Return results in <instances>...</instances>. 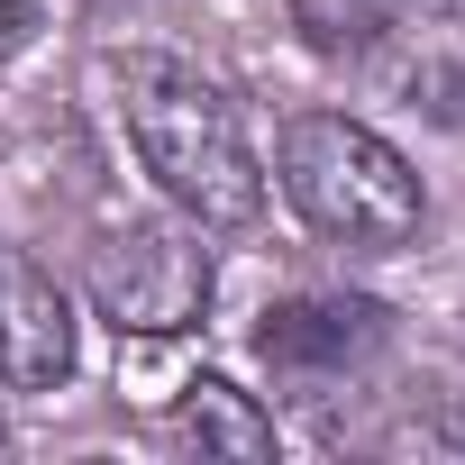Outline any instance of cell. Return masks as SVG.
I'll return each instance as SVG.
<instances>
[{
	"label": "cell",
	"mask_w": 465,
	"mask_h": 465,
	"mask_svg": "<svg viewBox=\"0 0 465 465\" xmlns=\"http://www.w3.org/2000/svg\"><path fill=\"white\" fill-rule=\"evenodd\" d=\"M119 119L146 155V173L201 219V228H247L265 210V164L247 146V119L201 64L128 55L119 64Z\"/></svg>",
	"instance_id": "6da1fadb"
},
{
	"label": "cell",
	"mask_w": 465,
	"mask_h": 465,
	"mask_svg": "<svg viewBox=\"0 0 465 465\" xmlns=\"http://www.w3.org/2000/svg\"><path fill=\"white\" fill-rule=\"evenodd\" d=\"M283 192L292 210L320 228V238L356 247V256H383L420 228V173L347 110H302L283 119Z\"/></svg>",
	"instance_id": "7a4b0ae2"
},
{
	"label": "cell",
	"mask_w": 465,
	"mask_h": 465,
	"mask_svg": "<svg viewBox=\"0 0 465 465\" xmlns=\"http://www.w3.org/2000/svg\"><path fill=\"white\" fill-rule=\"evenodd\" d=\"M83 283H92V311L119 338H173L210 311V247L183 219H128L92 247Z\"/></svg>",
	"instance_id": "3957f363"
},
{
	"label": "cell",
	"mask_w": 465,
	"mask_h": 465,
	"mask_svg": "<svg viewBox=\"0 0 465 465\" xmlns=\"http://www.w3.org/2000/svg\"><path fill=\"white\" fill-rule=\"evenodd\" d=\"M74 374V302L55 292L46 265H28L0 238V383L10 392H55Z\"/></svg>",
	"instance_id": "277c9868"
},
{
	"label": "cell",
	"mask_w": 465,
	"mask_h": 465,
	"mask_svg": "<svg viewBox=\"0 0 465 465\" xmlns=\"http://www.w3.org/2000/svg\"><path fill=\"white\" fill-rule=\"evenodd\" d=\"M383 347V311L356 292H292L256 320V356L274 374H347Z\"/></svg>",
	"instance_id": "5b68a950"
},
{
	"label": "cell",
	"mask_w": 465,
	"mask_h": 465,
	"mask_svg": "<svg viewBox=\"0 0 465 465\" xmlns=\"http://www.w3.org/2000/svg\"><path fill=\"white\" fill-rule=\"evenodd\" d=\"M173 438H183V447H201V456H228V465H265V456H274V420H265L238 383H219V374L183 383Z\"/></svg>",
	"instance_id": "8992f818"
},
{
	"label": "cell",
	"mask_w": 465,
	"mask_h": 465,
	"mask_svg": "<svg viewBox=\"0 0 465 465\" xmlns=\"http://www.w3.org/2000/svg\"><path fill=\"white\" fill-rule=\"evenodd\" d=\"M283 10H292V28H302L311 55H329V64H365V55L392 46V28H401L411 0H283Z\"/></svg>",
	"instance_id": "52a82bcc"
},
{
	"label": "cell",
	"mask_w": 465,
	"mask_h": 465,
	"mask_svg": "<svg viewBox=\"0 0 465 465\" xmlns=\"http://www.w3.org/2000/svg\"><path fill=\"white\" fill-rule=\"evenodd\" d=\"M401 92H411V110H429L438 128H465V64L429 55V64H411V74H401Z\"/></svg>",
	"instance_id": "ba28073f"
},
{
	"label": "cell",
	"mask_w": 465,
	"mask_h": 465,
	"mask_svg": "<svg viewBox=\"0 0 465 465\" xmlns=\"http://www.w3.org/2000/svg\"><path fill=\"white\" fill-rule=\"evenodd\" d=\"M28 37H37V0H0V64H10Z\"/></svg>",
	"instance_id": "9c48e42d"
},
{
	"label": "cell",
	"mask_w": 465,
	"mask_h": 465,
	"mask_svg": "<svg viewBox=\"0 0 465 465\" xmlns=\"http://www.w3.org/2000/svg\"><path fill=\"white\" fill-rule=\"evenodd\" d=\"M429 10H447V19H465V0H429Z\"/></svg>",
	"instance_id": "30bf717a"
},
{
	"label": "cell",
	"mask_w": 465,
	"mask_h": 465,
	"mask_svg": "<svg viewBox=\"0 0 465 465\" xmlns=\"http://www.w3.org/2000/svg\"><path fill=\"white\" fill-rule=\"evenodd\" d=\"M0 438H10V429H0Z\"/></svg>",
	"instance_id": "8fae6325"
}]
</instances>
